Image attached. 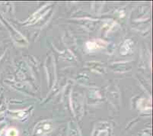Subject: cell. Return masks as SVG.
<instances>
[{
    "label": "cell",
    "mask_w": 153,
    "mask_h": 136,
    "mask_svg": "<svg viewBox=\"0 0 153 136\" xmlns=\"http://www.w3.org/2000/svg\"><path fill=\"white\" fill-rule=\"evenodd\" d=\"M19 135V132L15 128H10L8 130L6 133V136H18Z\"/></svg>",
    "instance_id": "obj_1"
}]
</instances>
